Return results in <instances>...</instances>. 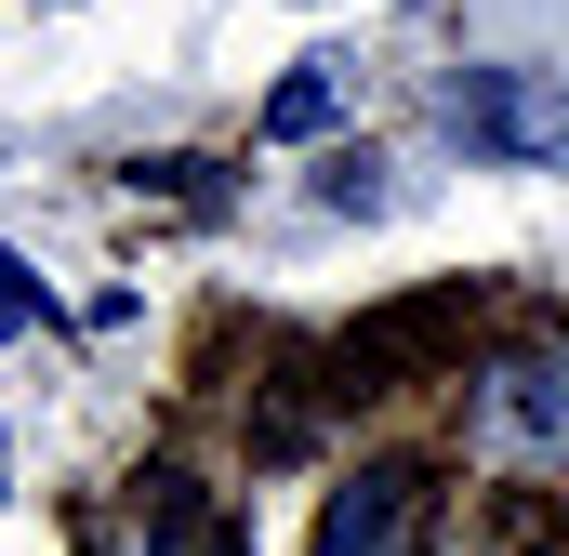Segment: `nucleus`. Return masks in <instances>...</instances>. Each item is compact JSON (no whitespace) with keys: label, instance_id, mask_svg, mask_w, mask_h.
<instances>
[{"label":"nucleus","instance_id":"f257e3e1","mask_svg":"<svg viewBox=\"0 0 569 556\" xmlns=\"http://www.w3.org/2000/svg\"><path fill=\"white\" fill-rule=\"evenodd\" d=\"M437 120L477 159H503V172H557L569 159V80H543V67H463V80H437Z\"/></svg>","mask_w":569,"mask_h":556},{"label":"nucleus","instance_id":"f03ea898","mask_svg":"<svg viewBox=\"0 0 569 556\" xmlns=\"http://www.w3.org/2000/svg\"><path fill=\"white\" fill-rule=\"evenodd\" d=\"M93 556H252V544L199 477H133L120 517H93Z\"/></svg>","mask_w":569,"mask_h":556},{"label":"nucleus","instance_id":"7ed1b4c3","mask_svg":"<svg viewBox=\"0 0 569 556\" xmlns=\"http://www.w3.org/2000/svg\"><path fill=\"white\" fill-rule=\"evenodd\" d=\"M425 517H437L425 464H358L318 517V556H425Z\"/></svg>","mask_w":569,"mask_h":556},{"label":"nucleus","instance_id":"20e7f679","mask_svg":"<svg viewBox=\"0 0 569 556\" xmlns=\"http://www.w3.org/2000/svg\"><path fill=\"white\" fill-rule=\"evenodd\" d=\"M477 424H490L503 450H530V464H569V331L530 345V358H503V371L477 385Z\"/></svg>","mask_w":569,"mask_h":556},{"label":"nucleus","instance_id":"39448f33","mask_svg":"<svg viewBox=\"0 0 569 556\" xmlns=\"http://www.w3.org/2000/svg\"><path fill=\"white\" fill-rule=\"evenodd\" d=\"M331 120H345V67H305V80H279V93H266V133H279V146L331 133Z\"/></svg>","mask_w":569,"mask_h":556},{"label":"nucleus","instance_id":"423d86ee","mask_svg":"<svg viewBox=\"0 0 569 556\" xmlns=\"http://www.w3.org/2000/svg\"><path fill=\"white\" fill-rule=\"evenodd\" d=\"M398 186H385V159H331V212H385Z\"/></svg>","mask_w":569,"mask_h":556},{"label":"nucleus","instance_id":"0eeeda50","mask_svg":"<svg viewBox=\"0 0 569 556\" xmlns=\"http://www.w3.org/2000/svg\"><path fill=\"white\" fill-rule=\"evenodd\" d=\"M27 318H40V278H27L13 252H0V331H27Z\"/></svg>","mask_w":569,"mask_h":556}]
</instances>
